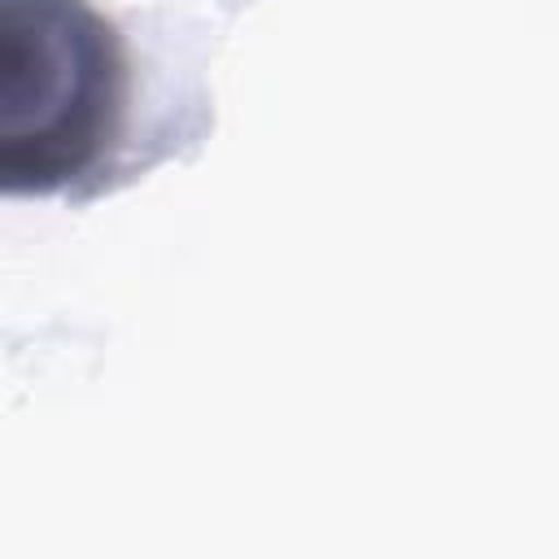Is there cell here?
Here are the masks:
<instances>
[{"instance_id":"obj_1","label":"cell","mask_w":559,"mask_h":559,"mask_svg":"<svg viewBox=\"0 0 559 559\" xmlns=\"http://www.w3.org/2000/svg\"><path fill=\"white\" fill-rule=\"evenodd\" d=\"M127 122V48L87 0H0V183L74 192Z\"/></svg>"}]
</instances>
